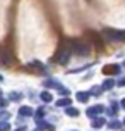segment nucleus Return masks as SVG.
Segmentation results:
<instances>
[{
  "label": "nucleus",
  "mask_w": 125,
  "mask_h": 131,
  "mask_svg": "<svg viewBox=\"0 0 125 131\" xmlns=\"http://www.w3.org/2000/svg\"><path fill=\"white\" fill-rule=\"evenodd\" d=\"M7 128H9V126H7V124H0V131H5Z\"/></svg>",
  "instance_id": "f257e3e1"
}]
</instances>
